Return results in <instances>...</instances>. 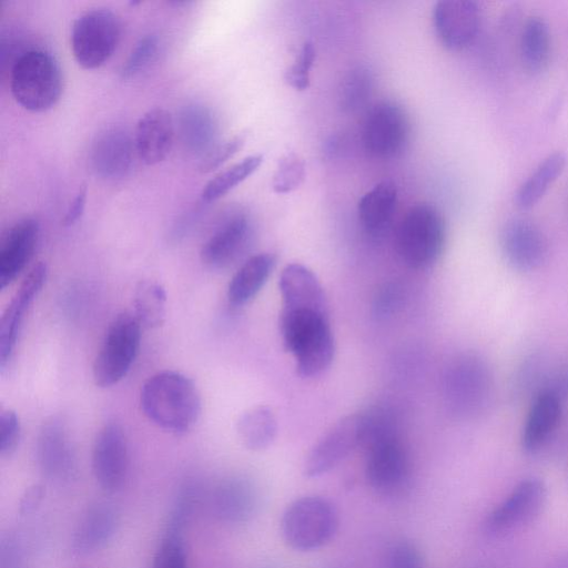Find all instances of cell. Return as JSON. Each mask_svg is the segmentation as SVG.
<instances>
[{
    "mask_svg": "<svg viewBox=\"0 0 568 568\" xmlns=\"http://www.w3.org/2000/svg\"><path fill=\"white\" fill-rule=\"evenodd\" d=\"M549 568H568V551L561 552L554 558Z\"/></svg>",
    "mask_w": 568,
    "mask_h": 568,
    "instance_id": "cell-46",
    "label": "cell"
},
{
    "mask_svg": "<svg viewBox=\"0 0 568 568\" xmlns=\"http://www.w3.org/2000/svg\"><path fill=\"white\" fill-rule=\"evenodd\" d=\"M282 307L327 310L324 290L316 275L300 263L287 264L280 276Z\"/></svg>",
    "mask_w": 568,
    "mask_h": 568,
    "instance_id": "cell-26",
    "label": "cell"
},
{
    "mask_svg": "<svg viewBox=\"0 0 568 568\" xmlns=\"http://www.w3.org/2000/svg\"><path fill=\"white\" fill-rule=\"evenodd\" d=\"M274 265L275 256L271 253H258L245 260L229 283V302L234 306L250 302L266 283Z\"/></svg>",
    "mask_w": 568,
    "mask_h": 568,
    "instance_id": "cell-27",
    "label": "cell"
},
{
    "mask_svg": "<svg viewBox=\"0 0 568 568\" xmlns=\"http://www.w3.org/2000/svg\"><path fill=\"white\" fill-rule=\"evenodd\" d=\"M547 498V487L537 477L520 480L487 515L484 526L490 535H503L534 520Z\"/></svg>",
    "mask_w": 568,
    "mask_h": 568,
    "instance_id": "cell-10",
    "label": "cell"
},
{
    "mask_svg": "<svg viewBox=\"0 0 568 568\" xmlns=\"http://www.w3.org/2000/svg\"><path fill=\"white\" fill-rule=\"evenodd\" d=\"M316 59V50L312 41H305L293 63L284 73L285 82L297 91L308 89L311 84V70Z\"/></svg>",
    "mask_w": 568,
    "mask_h": 568,
    "instance_id": "cell-38",
    "label": "cell"
},
{
    "mask_svg": "<svg viewBox=\"0 0 568 568\" xmlns=\"http://www.w3.org/2000/svg\"><path fill=\"white\" fill-rule=\"evenodd\" d=\"M551 36L548 23L531 17L524 26L520 38V58L524 67L535 73L542 71L549 61Z\"/></svg>",
    "mask_w": 568,
    "mask_h": 568,
    "instance_id": "cell-31",
    "label": "cell"
},
{
    "mask_svg": "<svg viewBox=\"0 0 568 568\" xmlns=\"http://www.w3.org/2000/svg\"><path fill=\"white\" fill-rule=\"evenodd\" d=\"M140 405L150 422L173 434L191 430L202 412L196 385L176 371H162L150 376L142 385Z\"/></svg>",
    "mask_w": 568,
    "mask_h": 568,
    "instance_id": "cell-1",
    "label": "cell"
},
{
    "mask_svg": "<svg viewBox=\"0 0 568 568\" xmlns=\"http://www.w3.org/2000/svg\"><path fill=\"white\" fill-rule=\"evenodd\" d=\"M44 497V488L40 484L28 487L19 503V513L29 515L33 513L41 504Z\"/></svg>",
    "mask_w": 568,
    "mask_h": 568,
    "instance_id": "cell-44",
    "label": "cell"
},
{
    "mask_svg": "<svg viewBox=\"0 0 568 568\" xmlns=\"http://www.w3.org/2000/svg\"><path fill=\"white\" fill-rule=\"evenodd\" d=\"M480 8L471 0H442L433 9V24L440 43L452 51L468 47L480 27Z\"/></svg>",
    "mask_w": 568,
    "mask_h": 568,
    "instance_id": "cell-14",
    "label": "cell"
},
{
    "mask_svg": "<svg viewBox=\"0 0 568 568\" xmlns=\"http://www.w3.org/2000/svg\"><path fill=\"white\" fill-rule=\"evenodd\" d=\"M92 471L102 490L122 489L129 473V447L122 427L108 423L98 432L92 447Z\"/></svg>",
    "mask_w": 568,
    "mask_h": 568,
    "instance_id": "cell-11",
    "label": "cell"
},
{
    "mask_svg": "<svg viewBox=\"0 0 568 568\" xmlns=\"http://www.w3.org/2000/svg\"><path fill=\"white\" fill-rule=\"evenodd\" d=\"M253 232V222L246 212H232L204 242L200 252L201 261L213 270L230 267L248 248Z\"/></svg>",
    "mask_w": 568,
    "mask_h": 568,
    "instance_id": "cell-12",
    "label": "cell"
},
{
    "mask_svg": "<svg viewBox=\"0 0 568 568\" xmlns=\"http://www.w3.org/2000/svg\"><path fill=\"white\" fill-rule=\"evenodd\" d=\"M338 517L333 504L322 496L293 500L281 519L283 539L294 550L311 551L326 545L335 535Z\"/></svg>",
    "mask_w": 568,
    "mask_h": 568,
    "instance_id": "cell-6",
    "label": "cell"
},
{
    "mask_svg": "<svg viewBox=\"0 0 568 568\" xmlns=\"http://www.w3.org/2000/svg\"><path fill=\"white\" fill-rule=\"evenodd\" d=\"M236 432L242 444L250 450L267 448L274 440L277 423L273 410L267 406H255L241 414Z\"/></svg>",
    "mask_w": 568,
    "mask_h": 568,
    "instance_id": "cell-30",
    "label": "cell"
},
{
    "mask_svg": "<svg viewBox=\"0 0 568 568\" xmlns=\"http://www.w3.org/2000/svg\"><path fill=\"white\" fill-rule=\"evenodd\" d=\"M500 248L507 263L520 272L539 268L548 255L545 234L534 222L525 219H514L504 225Z\"/></svg>",
    "mask_w": 568,
    "mask_h": 568,
    "instance_id": "cell-17",
    "label": "cell"
},
{
    "mask_svg": "<svg viewBox=\"0 0 568 568\" xmlns=\"http://www.w3.org/2000/svg\"><path fill=\"white\" fill-rule=\"evenodd\" d=\"M119 526V515L113 505L97 501L81 516L71 538V552L83 557L104 548L114 537Z\"/></svg>",
    "mask_w": 568,
    "mask_h": 568,
    "instance_id": "cell-19",
    "label": "cell"
},
{
    "mask_svg": "<svg viewBox=\"0 0 568 568\" xmlns=\"http://www.w3.org/2000/svg\"><path fill=\"white\" fill-rule=\"evenodd\" d=\"M566 164L567 156L564 152L557 151L547 155L518 189L516 194L517 205L527 210L538 203L560 176Z\"/></svg>",
    "mask_w": 568,
    "mask_h": 568,
    "instance_id": "cell-29",
    "label": "cell"
},
{
    "mask_svg": "<svg viewBox=\"0 0 568 568\" xmlns=\"http://www.w3.org/2000/svg\"><path fill=\"white\" fill-rule=\"evenodd\" d=\"M373 88L371 71L363 65L351 69L338 89V104L344 112H355L367 102Z\"/></svg>",
    "mask_w": 568,
    "mask_h": 568,
    "instance_id": "cell-34",
    "label": "cell"
},
{
    "mask_svg": "<svg viewBox=\"0 0 568 568\" xmlns=\"http://www.w3.org/2000/svg\"><path fill=\"white\" fill-rule=\"evenodd\" d=\"M37 459L42 474L52 481H67L75 471L72 443L61 419L52 417L40 429Z\"/></svg>",
    "mask_w": 568,
    "mask_h": 568,
    "instance_id": "cell-18",
    "label": "cell"
},
{
    "mask_svg": "<svg viewBox=\"0 0 568 568\" xmlns=\"http://www.w3.org/2000/svg\"><path fill=\"white\" fill-rule=\"evenodd\" d=\"M280 333L300 375L315 376L331 365L335 342L327 310L282 307Z\"/></svg>",
    "mask_w": 568,
    "mask_h": 568,
    "instance_id": "cell-2",
    "label": "cell"
},
{
    "mask_svg": "<svg viewBox=\"0 0 568 568\" xmlns=\"http://www.w3.org/2000/svg\"><path fill=\"white\" fill-rule=\"evenodd\" d=\"M151 568H189L182 532L165 531L155 550Z\"/></svg>",
    "mask_w": 568,
    "mask_h": 568,
    "instance_id": "cell-37",
    "label": "cell"
},
{
    "mask_svg": "<svg viewBox=\"0 0 568 568\" xmlns=\"http://www.w3.org/2000/svg\"><path fill=\"white\" fill-rule=\"evenodd\" d=\"M387 568H424L419 549L410 541L402 540L392 546L387 555Z\"/></svg>",
    "mask_w": 568,
    "mask_h": 568,
    "instance_id": "cell-41",
    "label": "cell"
},
{
    "mask_svg": "<svg viewBox=\"0 0 568 568\" xmlns=\"http://www.w3.org/2000/svg\"><path fill=\"white\" fill-rule=\"evenodd\" d=\"M40 234L39 222L26 217L13 224L0 246V288L4 290L26 268L33 256Z\"/></svg>",
    "mask_w": 568,
    "mask_h": 568,
    "instance_id": "cell-21",
    "label": "cell"
},
{
    "mask_svg": "<svg viewBox=\"0 0 568 568\" xmlns=\"http://www.w3.org/2000/svg\"><path fill=\"white\" fill-rule=\"evenodd\" d=\"M133 314L146 328L161 326L166 316V292L154 280H141L134 290Z\"/></svg>",
    "mask_w": 568,
    "mask_h": 568,
    "instance_id": "cell-32",
    "label": "cell"
},
{
    "mask_svg": "<svg viewBox=\"0 0 568 568\" xmlns=\"http://www.w3.org/2000/svg\"><path fill=\"white\" fill-rule=\"evenodd\" d=\"M47 277L45 263L34 264L3 311L0 322V367L2 369L12 357L24 316L41 292Z\"/></svg>",
    "mask_w": 568,
    "mask_h": 568,
    "instance_id": "cell-16",
    "label": "cell"
},
{
    "mask_svg": "<svg viewBox=\"0 0 568 568\" xmlns=\"http://www.w3.org/2000/svg\"><path fill=\"white\" fill-rule=\"evenodd\" d=\"M400 302V291L396 284H385L374 297L373 314L385 318L396 311Z\"/></svg>",
    "mask_w": 568,
    "mask_h": 568,
    "instance_id": "cell-42",
    "label": "cell"
},
{
    "mask_svg": "<svg viewBox=\"0 0 568 568\" xmlns=\"http://www.w3.org/2000/svg\"><path fill=\"white\" fill-rule=\"evenodd\" d=\"M63 80L55 58L43 50H29L13 63L10 90L13 99L31 112L51 109L60 99Z\"/></svg>",
    "mask_w": 568,
    "mask_h": 568,
    "instance_id": "cell-5",
    "label": "cell"
},
{
    "mask_svg": "<svg viewBox=\"0 0 568 568\" xmlns=\"http://www.w3.org/2000/svg\"><path fill=\"white\" fill-rule=\"evenodd\" d=\"M445 242V220L438 209L429 203L410 206L396 229L397 254L412 268L423 270L436 263Z\"/></svg>",
    "mask_w": 568,
    "mask_h": 568,
    "instance_id": "cell-4",
    "label": "cell"
},
{
    "mask_svg": "<svg viewBox=\"0 0 568 568\" xmlns=\"http://www.w3.org/2000/svg\"><path fill=\"white\" fill-rule=\"evenodd\" d=\"M361 442V414L337 422L311 449L304 474L313 478L322 476L341 464Z\"/></svg>",
    "mask_w": 568,
    "mask_h": 568,
    "instance_id": "cell-15",
    "label": "cell"
},
{
    "mask_svg": "<svg viewBox=\"0 0 568 568\" xmlns=\"http://www.w3.org/2000/svg\"><path fill=\"white\" fill-rule=\"evenodd\" d=\"M562 400L550 392H540L532 398L521 430V447L527 453L539 450L558 427Z\"/></svg>",
    "mask_w": 568,
    "mask_h": 568,
    "instance_id": "cell-25",
    "label": "cell"
},
{
    "mask_svg": "<svg viewBox=\"0 0 568 568\" xmlns=\"http://www.w3.org/2000/svg\"><path fill=\"white\" fill-rule=\"evenodd\" d=\"M444 398L449 412L460 418L485 413L495 393V377L485 358L466 353L454 358L446 368Z\"/></svg>",
    "mask_w": 568,
    "mask_h": 568,
    "instance_id": "cell-3",
    "label": "cell"
},
{
    "mask_svg": "<svg viewBox=\"0 0 568 568\" xmlns=\"http://www.w3.org/2000/svg\"><path fill=\"white\" fill-rule=\"evenodd\" d=\"M87 202V186L82 184L71 204L69 205L65 215L62 220L64 226L73 225L82 215Z\"/></svg>",
    "mask_w": 568,
    "mask_h": 568,
    "instance_id": "cell-45",
    "label": "cell"
},
{
    "mask_svg": "<svg viewBox=\"0 0 568 568\" xmlns=\"http://www.w3.org/2000/svg\"><path fill=\"white\" fill-rule=\"evenodd\" d=\"M121 38V22L106 8L81 13L71 28L70 44L77 63L87 70L103 65L114 53Z\"/></svg>",
    "mask_w": 568,
    "mask_h": 568,
    "instance_id": "cell-8",
    "label": "cell"
},
{
    "mask_svg": "<svg viewBox=\"0 0 568 568\" xmlns=\"http://www.w3.org/2000/svg\"><path fill=\"white\" fill-rule=\"evenodd\" d=\"M21 437V425L17 413L10 408L0 413V455L10 456L18 447Z\"/></svg>",
    "mask_w": 568,
    "mask_h": 568,
    "instance_id": "cell-40",
    "label": "cell"
},
{
    "mask_svg": "<svg viewBox=\"0 0 568 568\" xmlns=\"http://www.w3.org/2000/svg\"><path fill=\"white\" fill-rule=\"evenodd\" d=\"M305 179V162L295 152H287L280 158L275 168L272 187L275 193L286 194L300 187Z\"/></svg>",
    "mask_w": 568,
    "mask_h": 568,
    "instance_id": "cell-35",
    "label": "cell"
},
{
    "mask_svg": "<svg viewBox=\"0 0 568 568\" xmlns=\"http://www.w3.org/2000/svg\"><path fill=\"white\" fill-rule=\"evenodd\" d=\"M141 327L133 313L122 312L112 320L93 362L97 386L111 387L126 376L140 349Z\"/></svg>",
    "mask_w": 568,
    "mask_h": 568,
    "instance_id": "cell-7",
    "label": "cell"
},
{
    "mask_svg": "<svg viewBox=\"0 0 568 568\" xmlns=\"http://www.w3.org/2000/svg\"><path fill=\"white\" fill-rule=\"evenodd\" d=\"M397 187L384 180L365 192L357 203V216L363 230L373 237L385 235L397 207Z\"/></svg>",
    "mask_w": 568,
    "mask_h": 568,
    "instance_id": "cell-24",
    "label": "cell"
},
{
    "mask_svg": "<svg viewBox=\"0 0 568 568\" xmlns=\"http://www.w3.org/2000/svg\"><path fill=\"white\" fill-rule=\"evenodd\" d=\"M245 140L246 134L240 133L223 143L214 145L202 158L199 170L202 173H210L216 170L241 150L245 143Z\"/></svg>",
    "mask_w": 568,
    "mask_h": 568,
    "instance_id": "cell-39",
    "label": "cell"
},
{
    "mask_svg": "<svg viewBox=\"0 0 568 568\" xmlns=\"http://www.w3.org/2000/svg\"><path fill=\"white\" fill-rule=\"evenodd\" d=\"M365 453L366 478L375 490L392 495L404 487L409 474V460L398 435L373 444Z\"/></svg>",
    "mask_w": 568,
    "mask_h": 568,
    "instance_id": "cell-13",
    "label": "cell"
},
{
    "mask_svg": "<svg viewBox=\"0 0 568 568\" xmlns=\"http://www.w3.org/2000/svg\"><path fill=\"white\" fill-rule=\"evenodd\" d=\"M0 568H23V555L18 539L9 534L0 541Z\"/></svg>",
    "mask_w": 568,
    "mask_h": 568,
    "instance_id": "cell-43",
    "label": "cell"
},
{
    "mask_svg": "<svg viewBox=\"0 0 568 568\" xmlns=\"http://www.w3.org/2000/svg\"><path fill=\"white\" fill-rule=\"evenodd\" d=\"M258 505V495L254 485L243 477H230L214 489L212 506L215 515L229 524H242L250 520Z\"/></svg>",
    "mask_w": 568,
    "mask_h": 568,
    "instance_id": "cell-23",
    "label": "cell"
},
{
    "mask_svg": "<svg viewBox=\"0 0 568 568\" xmlns=\"http://www.w3.org/2000/svg\"><path fill=\"white\" fill-rule=\"evenodd\" d=\"M174 139V122L171 113L162 108H153L138 121L134 133L135 152L148 165L166 159Z\"/></svg>",
    "mask_w": 568,
    "mask_h": 568,
    "instance_id": "cell-22",
    "label": "cell"
},
{
    "mask_svg": "<svg viewBox=\"0 0 568 568\" xmlns=\"http://www.w3.org/2000/svg\"><path fill=\"white\" fill-rule=\"evenodd\" d=\"M134 140L120 126L104 129L97 135L92 150L91 163L95 173L106 180L124 178L131 170Z\"/></svg>",
    "mask_w": 568,
    "mask_h": 568,
    "instance_id": "cell-20",
    "label": "cell"
},
{
    "mask_svg": "<svg viewBox=\"0 0 568 568\" xmlns=\"http://www.w3.org/2000/svg\"><path fill=\"white\" fill-rule=\"evenodd\" d=\"M181 135L185 146L204 155L214 146L216 121L212 112L202 104H187L180 115Z\"/></svg>",
    "mask_w": 568,
    "mask_h": 568,
    "instance_id": "cell-28",
    "label": "cell"
},
{
    "mask_svg": "<svg viewBox=\"0 0 568 568\" xmlns=\"http://www.w3.org/2000/svg\"><path fill=\"white\" fill-rule=\"evenodd\" d=\"M410 133L409 118L397 102L383 100L367 111L361 141L372 158L388 160L398 156L406 148Z\"/></svg>",
    "mask_w": 568,
    "mask_h": 568,
    "instance_id": "cell-9",
    "label": "cell"
},
{
    "mask_svg": "<svg viewBox=\"0 0 568 568\" xmlns=\"http://www.w3.org/2000/svg\"><path fill=\"white\" fill-rule=\"evenodd\" d=\"M160 42L155 34L142 37L130 52L123 63L120 77L123 80H130L138 77L156 59L159 54Z\"/></svg>",
    "mask_w": 568,
    "mask_h": 568,
    "instance_id": "cell-36",
    "label": "cell"
},
{
    "mask_svg": "<svg viewBox=\"0 0 568 568\" xmlns=\"http://www.w3.org/2000/svg\"><path fill=\"white\" fill-rule=\"evenodd\" d=\"M262 154H251L217 173L202 189L201 199L214 202L252 175L262 164Z\"/></svg>",
    "mask_w": 568,
    "mask_h": 568,
    "instance_id": "cell-33",
    "label": "cell"
}]
</instances>
